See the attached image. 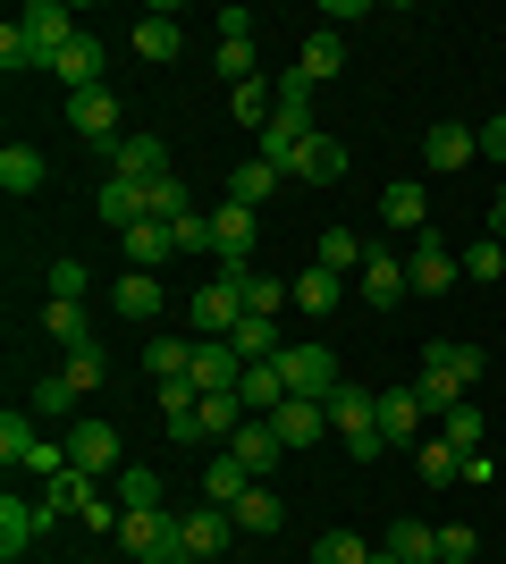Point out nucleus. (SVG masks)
Masks as SVG:
<instances>
[{"label":"nucleus","instance_id":"nucleus-1","mask_svg":"<svg viewBox=\"0 0 506 564\" xmlns=\"http://www.w3.org/2000/svg\"><path fill=\"white\" fill-rule=\"evenodd\" d=\"M482 371H489V354H482V346H456V337H448V346L422 354V379H413V397H422V413H431V422H448V413L473 397V379H482Z\"/></svg>","mask_w":506,"mask_h":564},{"label":"nucleus","instance_id":"nucleus-2","mask_svg":"<svg viewBox=\"0 0 506 564\" xmlns=\"http://www.w3.org/2000/svg\"><path fill=\"white\" fill-rule=\"evenodd\" d=\"M245 279H254V261H219V279L186 295L194 337H237V321H245Z\"/></svg>","mask_w":506,"mask_h":564},{"label":"nucleus","instance_id":"nucleus-3","mask_svg":"<svg viewBox=\"0 0 506 564\" xmlns=\"http://www.w3.org/2000/svg\"><path fill=\"white\" fill-rule=\"evenodd\" d=\"M330 430L346 438V455H355V464H372V455L388 447V438H380V397H372V388H355V379L330 397Z\"/></svg>","mask_w":506,"mask_h":564},{"label":"nucleus","instance_id":"nucleus-4","mask_svg":"<svg viewBox=\"0 0 506 564\" xmlns=\"http://www.w3.org/2000/svg\"><path fill=\"white\" fill-rule=\"evenodd\" d=\"M279 371H288V397H313V404H330L337 388H346V371H337L330 346H288V354H279Z\"/></svg>","mask_w":506,"mask_h":564},{"label":"nucleus","instance_id":"nucleus-5","mask_svg":"<svg viewBox=\"0 0 506 564\" xmlns=\"http://www.w3.org/2000/svg\"><path fill=\"white\" fill-rule=\"evenodd\" d=\"M60 438H68V464L94 471V480H119V471H127V447H119V430H110V422H76V430H60Z\"/></svg>","mask_w":506,"mask_h":564},{"label":"nucleus","instance_id":"nucleus-6","mask_svg":"<svg viewBox=\"0 0 506 564\" xmlns=\"http://www.w3.org/2000/svg\"><path fill=\"white\" fill-rule=\"evenodd\" d=\"M18 25H25V43H34V59H43V68L76 43V34H85V25H76V9H60V0H25Z\"/></svg>","mask_w":506,"mask_h":564},{"label":"nucleus","instance_id":"nucleus-7","mask_svg":"<svg viewBox=\"0 0 506 564\" xmlns=\"http://www.w3.org/2000/svg\"><path fill=\"white\" fill-rule=\"evenodd\" d=\"M456 279H464V261L439 245V228H422V236H413V253H406V286H413V295H448Z\"/></svg>","mask_w":506,"mask_h":564},{"label":"nucleus","instance_id":"nucleus-8","mask_svg":"<svg viewBox=\"0 0 506 564\" xmlns=\"http://www.w3.org/2000/svg\"><path fill=\"white\" fill-rule=\"evenodd\" d=\"M68 127H76V135H85V143H94V152H119V94H101V85H94V94H68Z\"/></svg>","mask_w":506,"mask_h":564},{"label":"nucleus","instance_id":"nucleus-9","mask_svg":"<svg viewBox=\"0 0 506 564\" xmlns=\"http://www.w3.org/2000/svg\"><path fill=\"white\" fill-rule=\"evenodd\" d=\"M51 522H60V514H51L43 497H0V556L18 564L25 547H34V540L51 531Z\"/></svg>","mask_w":506,"mask_h":564},{"label":"nucleus","instance_id":"nucleus-10","mask_svg":"<svg viewBox=\"0 0 506 564\" xmlns=\"http://www.w3.org/2000/svg\"><path fill=\"white\" fill-rule=\"evenodd\" d=\"M186 379L203 388V397H228L245 379V354L228 346V337H194V362H186Z\"/></svg>","mask_w":506,"mask_h":564},{"label":"nucleus","instance_id":"nucleus-11","mask_svg":"<svg viewBox=\"0 0 506 564\" xmlns=\"http://www.w3.org/2000/svg\"><path fill=\"white\" fill-rule=\"evenodd\" d=\"M279 354H288V346H279ZM279 354H270V362H245V379H237V397H245L254 422H270V413L288 404V371H279Z\"/></svg>","mask_w":506,"mask_h":564},{"label":"nucleus","instance_id":"nucleus-12","mask_svg":"<svg viewBox=\"0 0 506 564\" xmlns=\"http://www.w3.org/2000/svg\"><path fill=\"white\" fill-rule=\"evenodd\" d=\"M270 430H279V447H313V438H330V404H313V397H288L279 413H270Z\"/></svg>","mask_w":506,"mask_h":564},{"label":"nucleus","instance_id":"nucleus-13","mask_svg":"<svg viewBox=\"0 0 506 564\" xmlns=\"http://www.w3.org/2000/svg\"><path fill=\"white\" fill-rule=\"evenodd\" d=\"M473 161H482V135L456 127V118H439L431 135H422V169H473Z\"/></svg>","mask_w":506,"mask_h":564},{"label":"nucleus","instance_id":"nucleus-14","mask_svg":"<svg viewBox=\"0 0 506 564\" xmlns=\"http://www.w3.org/2000/svg\"><path fill=\"white\" fill-rule=\"evenodd\" d=\"M177 531H186V556H212V564H219V547H228L237 514H228V506H186V514H177Z\"/></svg>","mask_w":506,"mask_h":564},{"label":"nucleus","instance_id":"nucleus-15","mask_svg":"<svg viewBox=\"0 0 506 564\" xmlns=\"http://www.w3.org/2000/svg\"><path fill=\"white\" fill-rule=\"evenodd\" d=\"M355 279H363V304H372V312H388V304H406V295H413V286H406V261L380 253V245H372V261H363Z\"/></svg>","mask_w":506,"mask_h":564},{"label":"nucleus","instance_id":"nucleus-16","mask_svg":"<svg viewBox=\"0 0 506 564\" xmlns=\"http://www.w3.org/2000/svg\"><path fill=\"white\" fill-rule=\"evenodd\" d=\"M422 422H431V413H422L413 388H388V397H380V438H388V447H422Z\"/></svg>","mask_w":506,"mask_h":564},{"label":"nucleus","instance_id":"nucleus-17","mask_svg":"<svg viewBox=\"0 0 506 564\" xmlns=\"http://www.w3.org/2000/svg\"><path fill=\"white\" fill-rule=\"evenodd\" d=\"M110 177H136V186L169 177V143H161V135H127L119 152H110Z\"/></svg>","mask_w":506,"mask_h":564},{"label":"nucleus","instance_id":"nucleus-18","mask_svg":"<svg viewBox=\"0 0 506 564\" xmlns=\"http://www.w3.org/2000/svg\"><path fill=\"white\" fill-rule=\"evenodd\" d=\"M254 236H262V219L245 212V203H219V212H212V245H219V261H254Z\"/></svg>","mask_w":506,"mask_h":564},{"label":"nucleus","instance_id":"nucleus-19","mask_svg":"<svg viewBox=\"0 0 506 564\" xmlns=\"http://www.w3.org/2000/svg\"><path fill=\"white\" fill-rule=\"evenodd\" d=\"M288 177H304V186H337V177H346V143H337V135H313V143L288 161Z\"/></svg>","mask_w":506,"mask_h":564},{"label":"nucleus","instance_id":"nucleus-20","mask_svg":"<svg viewBox=\"0 0 506 564\" xmlns=\"http://www.w3.org/2000/svg\"><path fill=\"white\" fill-rule=\"evenodd\" d=\"M228 455H237V464L254 471V480H270V471H279V455H288V447H279V430H270V422H245L237 438H228Z\"/></svg>","mask_w":506,"mask_h":564},{"label":"nucleus","instance_id":"nucleus-21","mask_svg":"<svg viewBox=\"0 0 506 564\" xmlns=\"http://www.w3.org/2000/svg\"><path fill=\"white\" fill-rule=\"evenodd\" d=\"M51 76H60L68 94H94V85H101V43H94V34H76V43L51 59Z\"/></svg>","mask_w":506,"mask_h":564},{"label":"nucleus","instance_id":"nucleus-22","mask_svg":"<svg viewBox=\"0 0 506 564\" xmlns=\"http://www.w3.org/2000/svg\"><path fill=\"white\" fill-rule=\"evenodd\" d=\"M337 68H346V43H337V25L304 34V51H295V76H304V85H330Z\"/></svg>","mask_w":506,"mask_h":564},{"label":"nucleus","instance_id":"nucleus-23","mask_svg":"<svg viewBox=\"0 0 506 564\" xmlns=\"http://www.w3.org/2000/svg\"><path fill=\"white\" fill-rule=\"evenodd\" d=\"M169 253H177V228H169V219H136V228H127V270H161Z\"/></svg>","mask_w":506,"mask_h":564},{"label":"nucleus","instance_id":"nucleus-24","mask_svg":"<svg viewBox=\"0 0 506 564\" xmlns=\"http://www.w3.org/2000/svg\"><path fill=\"white\" fill-rule=\"evenodd\" d=\"M144 219H169V228H186V219H194V186L177 177V169L144 186Z\"/></svg>","mask_w":506,"mask_h":564},{"label":"nucleus","instance_id":"nucleus-25","mask_svg":"<svg viewBox=\"0 0 506 564\" xmlns=\"http://www.w3.org/2000/svg\"><path fill=\"white\" fill-rule=\"evenodd\" d=\"M288 169H270V161H237L228 169V186H219V203H245V212H262V194L279 186Z\"/></svg>","mask_w":506,"mask_h":564},{"label":"nucleus","instance_id":"nucleus-26","mask_svg":"<svg viewBox=\"0 0 506 564\" xmlns=\"http://www.w3.org/2000/svg\"><path fill=\"white\" fill-rule=\"evenodd\" d=\"M228 514H237V531H254V540H262V531H279V522H288V506H279V489H270V480H254Z\"/></svg>","mask_w":506,"mask_h":564},{"label":"nucleus","instance_id":"nucleus-27","mask_svg":"<svg viewBox=\"0 0 506 564\" xmlns=\"http://www.w3.org/2000/svg\"><path fill=\"white\" fill-rule=\"evenodd\" d=\"M177 43H186V34H177V18H169V9H144V25H136V59L169 68V59H177Z\"/></svg>","mask_w":506,"mask_h":564},{"label":"nucleus","instance_id":"nucleus-28","mask_svg":"<svg viewBox=\"0 0 506 564\" xmlns=\"http://www.w3.org/2000/svg\"><path fill=\"white\" fill-rule=\"evenodd\" d=\"M110 304H119L127 321H161V279H152V270H127V279L110 286Z\"/></svg>","mask_w":506,"mask_h":564},{"label":"nucleus","instance_id":"nucleus-29","mask_svg":"<svg viewBox=\"0 0 506 564\" xmlns=\"http://www.w3.org/2000/svg\"><path fill=\"white\" fill-rule=\"evenodd\" d=\"M60 379H68L76 397H94L101 379H110V354H101L94 337H85V346H68V354H60Z\"/></svg>","mask_w":506,"mask_h":564},{"label":"nucleus","instance_id":"nucleus-30","mask_svg":"<svg viewBox=\"0 0 506 564\" xmlns=\"http://www.w3.org/2000/svg\"><path fill=\"white\" fill-rule=\"evenodd\" d=\"M380 219H388V228H413V236H422V228H431V203H422V186H413V177H397V186L380 194Z\"/></svg>","mask_w":506,"mask_h":564},{"label":"nucleus","instance_id":"nucleus-31","mask_svg":"<svg viewBox=\"0 0 506 564\" xmlns=\"http://www.w3.org/2000/svg\"><path fill=\"white\" fill-rule=\"evenodd\" d=\"M245 489H254V471H245V464H237V455L219 447V455H212V464H203V497H212V506H237V497H245Z\"/></svg>","mask_w":506,"mask_h":564},{"label":"nucleus","instance_id":"nucleus-32","mask_svg":"<svg viewBox=\"0 0 506 564\" xmlns=\"http://www.w3.org/2000/svg\"><path fill=\"white\" fill-rule=\"evenodd\" d=\"M34 186H43V152H34V143H9V152H0V194L18 203V194H34Z\"/></svg>","mask_w":506,"mask_h":564},{"label":"nucleus","instance_id":"nucleus-33","mask_svg":"<svg viewBox=\"0 0 506 564\" xmlns=\"http://www.w3.org/2000/svg\"><path fill=\"white\" fill-rule=\"evenodd\" d=\"M94 497H101V480H94V471H60V480H51V489H43V506H51V514H60V522H68V514H85Z\"/></svg>","mask_w":506,"mask_h":564},{"label":"nucleus","instance_id":"nucleus-34","mask_svg":"<svg viewBox=\"0 0 506 564\" xmlns=\"http://www.w3.org/2000/svg\"><path fill=\"white\" fill-rule=\"evenodd\" d=\"M101 219L127 236L136 219H144V186H136V177H101Z\"/></svg>","mask_w":506,"mask_h":564},{"label":"nucleus","instance_id":"nucleus-35","mask_svg":"<svg viewBox=\"0 0 506 564\" xmlns=\"http://www.w3.org/2000/svg\"><path fill=\"white\" fill-rule=\"evenodd\" d=\"M321 270H337V279H355V270H363V261H372V245H363V236L355 228H330V236H321Z\"/></svg>","mask_w":506,"mask_h":564},{"label":"nucleus","instance_id":"nucleus-36","mask_svg":"<svg viewBox=\"0 0 506 564\" xmlns=\"http://www.w3.org/2000/svg\"><path fill=\"white\" fill-rule=\"evenodd\" d=\"M110 497H119V506H127V514H144V506H161V471H152V464H127L119 471V480H110Z\"/></svg>","mask_w":506,"mask_h":564},{"label":"nucleus","instance_id":"nucleus-37","mask_svg":"<svg viewBox=\"0 0 506 564\" xmlns=\"http://www.w3.org/2000/svg\"><path fill=\"white\" fill-rule=\"evenodd\" d=\"M337 304H346V279H337V270H321V261H313V270L295 279V312H337Z\"/></svg>","mask_w":506,"mask_h":564},{"label":"nucleus","instance_id":"nucleus-38","mask_svg":"<svg viewBox=\"0 0 506 564\" xmlns=\"http://www.w3.org/2000/svg\"><path fill=\"white\" fill-rule=\"evenodd\" d=\"M380 547H397L406 564H439V531H431V522H388Z\"/></svg>","mask_w":506,"mask_h":564},{"label":"nucleus","instance_id":"nucleus-39","mask_svg":"<svg viewBox=\"0 0 506 564\" xmlns=\"http://www.w3.org/2000/svg\"><path fill=\"white\" fill-rule=\"evenodd\" d=\"M228 110H237L245 127L262 135V127H270V110H279V85H262V76H254V85H237V94H228Z\"/></svg>","mask_w":506,"mask_h":564},{"label":"nucleus","instance_id":"nucleus-40","mask_svg":"<svg viewBox=\"0 0 506 564\" xmlns=\"http://www.w3.org/2000/svg\"><path fill=\"white\" fill-rule=\"evenodd\" d=\"M228 346H237L245 362H270V354H279V321H262V312H245V321H237V337H228Z\"/></svg>","mask_w":506,"mask_h":564},{"label":"nucleus","instance_id":"nucleus-41","mask_svg":"<svg viewBox=\"0 0 506 564\" xmlns=\"http://www.w3.org/2000/svg\"><path fill=\"white\" fill-rule=\"evenodd\" d=\"M413 464H422V480H431V489H448V480H464V455L448 447V438H422V447H413Z\"/></svg>","mask_w":506,"mask_h":564},{"label":"nucleus","instance_id":"nucleus-42","mask_svg":"<svg viewBox=\"0 0 506 564\" xmlns=\"http://www.w3.org/2000/svg\"><path fill=\"white\" fill-rule=\"evenodd\" d=\"M439 438H448V447H456V455H482L489 422H482V413H473V404H456V413H448V422H439Z\"/></svg>","mask_w":506,"mask_h":564},{"label":"nucleus","instance_id":"nucleus-43","mask_svg":"<svg viewBox=\"0 0 506 564\" xmlns=\"http://www.w3.org/2000/svg\"><path fill=\"white\" fill-rule=\"evenodd\" d=\"M43 329L60 337V354H68V346H85V337H94V329H85V304H60V295H51V304H43Z\"/></svg>","mask_w":506,"mask_h":564},{"label":"nucleus","instance_id":"nucleus-44","mask_svg":"<svg viewBox=\"0 0 506 564\" xmlns=\"http://www.w3.org/2000/svg\"><path fill=\"white\" fill-rule=\"evenodd\" d=\"M186 362H194L186 337H152V346H144V371L152 379H186Z\"/></svg>","mask_w":506,"mask_h":564},{"label":"nucleus","instance_id":"nucleus-45","mask_svg":"<svg viewBox=\"0 0 506 564\" xmlns=\"http://www.w3.org/2000/svg\"><path fill=\"white\" fill-rule=\"evenodd\" d=\"M279 304H295V286H288V279H262V270H254V279H245V312L279 321Z\"/></svg>","mask_w":506,"mask_h":564},{"label":"nucleus","instance_id":"nucleus-46","mask_svg":"<svg viewBox=\"0 0 506 564\" xmlns=\"http://www.w3.org/2000/svg\"><path fill=\"white\" fill-rule=\"evenodd\" d=\"M212 76H219V85H228V94H237V85H254V76H262V68H254V43H219Z\"/></svg>","mask_w":506,"mask_h":564},{"label":"nucleus","instance_id":"nucleus-47","mask_svg":"<svg viewBox=\"0 0 506 564\" xmlns=\"http://www.w3.org/2000/svg\"><path fill=\"white\" fill-rule=\"evenodd\" d=\"M464 279H482V286H498V279H506V245H498V236H482V245L464 253Z\"/></svg>","mask_w":506,"mask_h":564},{"label":"nucleus","instance_id":"nucleus-48","mask_svg":"<svg viewBox=\"0 0 506 564\" xmlns=\"http://www.w3.org/2000/svg\"><path fill=\"white\" fill-rule=\"evenodd\" d=\"M25 471H34L43 489H51V480H60V471H76V464H68V438H34V455H25Z\"/></svg>","mask_w":506,"mask_h":564},{"label":"nucleus","instance_id":"nucleus-49","mask_svg":"<svg viewBox=\"0 0 506 564\" xmlns=\"http://www.w3.org/2000/svg\"><path fill=\"white\" fill-rule=\"evenodd\" d=\"M363 556H372V547H363L355 531H321L313 540V564H363Z\"/></svg>","mask_w":506,"mask_h":564},{"label":"nucleus","instance_id":"nucleus-50","mask_svg":"<svg viewBox=\"0 0 506 564\" xmlns=\"http://www.w3.org/2000/svg\"><path fill=\"white\" fill-rule=\"evenodd\" d=\"M34 413H43V422H60V413H76V388H68V379H60V371H51V379H34Z\"/></svg>","mask_w":506,"mask_h":564},{"label":"nucleus","instance_id":"nucleus-51","mask_svg":"<svg viewBox=\"0 0 506 564\" xmlns=\"http://www.w3.org/2000/svg\"><path fill=\"white\" fill-rule=\"evenodd\" d=\"M0 68H9V76H18V68H43V59H34V43H25V25H18V18L0 25Z\"/></svg>","mask_w":506,"mask_h":564},{"label":"nucleus","instance_id":"nucleus-52","mask_svg":"<svg viewBox=\"0 0 506 564\" xmlns=\"http://www.w3.org/2000/svg\"><path fill=\"white\" fill-rule=\"evenodd\" d=\"M25 455H34V422H18V413H9V422H0V464L18 471Z\"/></svg>","mask_w":506,"mask_h":564},{"label":"nucleus","instance_id":"nucleus-53","mask_svg":"<svg viewBox=\"0 0 506 564\" xmlns=\"http://www.w3.org/2000/svg\"><path fill=\"white\" fill-rule=\"evenodd\" d=\"M473 556H482V540H473L464 522H448V531H439V564H473Z\"/></svg>","mask_w":506,"mask_h":564},{"label":"nucleus","instance_id":"nucleus-54","mask_svg":"<svg viewBox=\"0 0 506 564\" xmlns=\"http://www.w3.org/2000/svg\"><path fill=\"white\" fill-rule=\"evenodd\" d=\"M51 295H60V304H85V261H51Z\"/></svg>","mask_w":506,"mask_h":564},{"label":"nucleus","instance_id":"nucleus-55","mask_svg":"<svg viewBox=\"0 0 506 564\" xmlns=\"http://www.w3.org/2000/svg\"><path fill=\"white\" fill-rule=\"evenodd\" d=\"M177 253H219V245H212V212H194L186 228H177Z\"/></svg>","mask_w":506,"mask_h":564},{"label":"nucleus","instance_id":"nucleus-56","mask_svg":"<svg viewBox=\"0 0 506 564\" xmlns=\"http://www.w3.org/2000/svg\"><path fill=\"white\" fill-rule=\"evenodd\" d=\"M473 135H482L489 161H506V110H489V127H473Z\"/></svg>","mask_w":506,"mask_h":564},{"label":"nucleus","instance_id":"nucleus-57","mask_svg":"<svg viewBox=\"0 0 506 564\" xmlns=\"http://www.w3.org/2000/svg\"><path fill=\"white\" fill-rule=\"evenodd\" d=\"M489 236H498V245H506V194H498V203H489Z\"/></svg>","mask_w":506,"mask_h":564},{"label":"nucleus","instance_id":"nucleus-58","mask_svg":"<svg viewBox=\"0 0 506 564\" xmlns=\"http://www.w3.org/2000/svg\"><path fill=\"white\" fill-rule=\"evenodd\" d=\"M363 564H406V556H397V547H372V556H363Z\"/></svg>","mask_w":506,"mask_h":564},{"label":"nucleus","instance_id":"nucleus-59","mask_svg":"<svg viewBox=\"0 0 506 564\" xmlns=\"http://www.w3.org/2000/svg\"><path fill=\"white\" fill-rule=\"evenodd\" d=\"M186 564H212V556H186Z\"/></svg>","mask_w":506,"mask_h":564}]
</instances>
